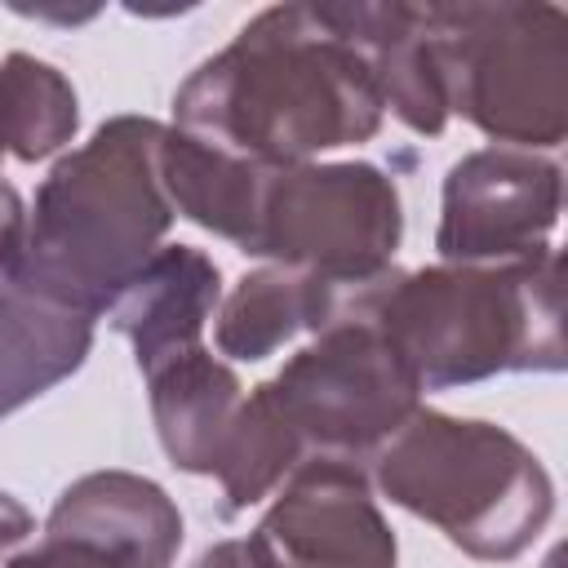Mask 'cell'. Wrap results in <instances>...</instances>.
<instances>
[{"instance_id": "2e32d148", "label": "cell", "mask_w": 568, "mask_h": 568, "mask_svg": "<svg viewBox=\"0 0 568 568\" xmlns=\"http://www.w3.org/2000/svg\"><path fill=\"white\" fill-rule=\"evenodd\" d=\"M200 568H262V564L253 559V550H248V546H222V550L204 555V559H200Z\"/></svg>"}, {"instance_id": "ba28073f", "label": "cell", "mask_w": 568, "mask_h": 568, "mask_svg": "<svg viewBox=\"0 0 568 568\" xmlns=\"http://www.w3.org/2000/svg\"><path fill=\"white\" fill-rule=\"evenodd\" d=\"M182 524L155 484L93 475L75 484L49 524V541L13 568H164Z\"/></svg>"}, {"instance_id": "7a4b0ae2", "label": "cell", "mask_w": 568, "mask_h": 568, "mask_svg": "<svg viewBox=\"0 0 568 568\" xmlns=\"http://www.w3.org/2000/svg\"><path fill=\"white\" fill-rule=\"evenodd\" d=\"M160 146L155 124L115 120L71 155L40 191L22 284L84 315L124 288L169 222L151 178Z\"/></svg>"}, {"instance_id": "9a60e30c", "label": "cell", "mask_w": 568, "mask_h": 568, "mask_svg": "<svg viewBox=\"0 0 568 568\" xmlns=\"http://www.w3.org/2000/svg\"><path fill=\"white\" fill-rule=\"evenodd\" d=\"M13 240H18V195L0 186V257L13 253Z\"/></svg>"}, {"instance_id": "52a82bcc", "label": "cell", "mask_w": 568, "mask_h": 568, "mask_svg": "<svg viewBox=\"0 0 568 568\" xmlns=\"http://www.w3.org/2000/svg\"><path fill=\"white\" fill-rule=\"evenodd\" d=\"M395 191L373 169L288 173L280 186H266L248 253H288L328 271L364 275L395 244Z\"/></svg>"}, {"instance_id": "6da1fadb", "label": "cell", "mask_w": 568, "mask_h": 568, "mask_svg": "<svg viewBox=\"0 0 568 568\" xmlns=\"http://www.w3.org/2000/svg\"><path fill=\"white\" fill-rule=\"evenodd\" d=\"M382 93L364 58L333 31L320 4H280L240 31L178 93L195 142L240 146L253 160H288L315 146L368 138Z\"/></svg>"}, {"instance_id": "9c48e42d", "label": "cell", "mask_w": 568, "mask_h": 568, "mask_svg": "<svg viewBox=\"0 0 568 568\" xmlns=\"http://www.w3.org/2000/svg\"><path fill=\"white\" fill-rule=\"evenodd\" d=\"M262 568H390L395 546L364 497L359 475L315 462L266 515L248 546Z\"/></svg>"}, {"instance_id": "277c9868", "label": "cell", "mask_w": 568, "mask_h": 568, "mask_svg": "<svg viewBox=\"0 0 568 568\" xmlns=\"http://www.w3.org/2000/svg\"><path fill=\"white\" fill-rule=\"evenodd\" d=\"M444 98L488 133L555 142L564 115V13L555 4H426Z\"/></svg>"}, {"instance_id": "7c38bea8", "label": "cell", "mask_w": 568, "mask_h": 568, "mask_svg": "<svg viewBox=\"0 0 568 568\" xmlns=\"http://www.w3.org/2000/svg\"><path fill=\"white\" fill-rule=\"evenodd\" d=\"M213 297H217V271L191 248H169L124 284L115 324L133 333L138 364L155 373L164 359L195 351L191 342Z\"/></svg>"}, {"instance_id": "5bb4252c", "label": "cell", "mask_w": 568, "mask_h": 568, "mask_svg": "<svg viewBox=\"0 0 568 568\" xmlns=\"http://www.w3.org/2000/svg\"><path fill=\"white\" fill-rule=\"evenodd\" d=\"M302 315H315L311 284L284 280V275H253V280H244L240 297L226 311L222 346L235 351L240 359H257L280 337H288Z\"/></svg>"}, {"instance_id": "5b68a950", "label": "cell", "mask_w": 568, "mask_h": 568, "mask_svg": "<svg viewBox=\"0 0 568 568\" xmlns=\"http://www.w3.org/2000/svg\"><path fill=\"white\" fill-rule=\"evenodd\" d=\"M532 266L515 275H422L395 293H386V328L382 337L408 364L417 382L444 386L466 382L493 368H506V355L519 359V342L510 337L532 311Z\"/></svg>"}, {"instance_id": "8fae6325", "label": "cell", "mask_w": 568, "mask_h": 568, "mask_svg": "<svg viewBox=\"0 0 568 568\" xmlns=\"http://www.w3.org/2000/svg\"><path fill=\"white\" fill-rule=\"evenodd\" d=\"M89 346V315L31 284L0 288V417L71 373Z\"/></svg>"}, {"instance_id": "e0dca14e", "label": "cell", "mask_w": 568, "mask_h": 568, "mask_svg": "<svg viewBox=\"0 0 568 568\" xmlns=\"http://www.w3.org/2000/svg\"><path fill=\"white\" fill-rule=\"evenodd\" d=\"M22 532H27V510L13 506V501L0 493V550H4L9 541H18Z\"/></svg>"}, {"instance_id": "30bf717a", "label": "cell", "mask_w": 568, "mask_h": 568, "mask_svg": "<svg viewBox=\"0 0 568 568\" xmlns=\"http://www.w3.org/2000/svg\"><path fill=\"white\" fill-rule=\"evenodd\" d=\"M555 169L519 155H470L448 178V217L439 231L444 253H510L515 240L550 226Z\"/></svg>"}, {"instance_id": "8992f818", "label": "cell", "mask_w": 568, "mask_h": 568, "mask_svg": "<svg viewBox=\"0 0 568 568\" xmlns=\"http://www.w3.org/2000/svg\"><path fill=\"white\" fill-rule=\"evenodd\" d=\"M417 377L395 346L368 328H337L324 346L306 351L275 386H262L288 430H311L324 444H364L395 430L408 413Z\"/></svg>"}, {"instance_id": "4fadbf2b", "label": "cell", "mask_w": 568, "mask_h": 568, "mask_svg": "<svg viewBox=\"0 0 568 568\" xmlns=\"http://www.w3.org/2000/svg\"><path fill=\"white\" fill-rule=\"evenodd\" d=\"M0 129L22 160H40L75 129V93L53 67L13 53L0 71Z\"/></svg>"}, {"instance_id": "3957f363", "label": "cell", "mask_w": 568, "mask_h": 568, "mask_svg": "<svg viewBox=\"0 0 568 568\" xmlns=\"http://www.w3.org/2000/svg\"><path fill=\"white\" fill-rule=\"evenodd\" d=\"M382 484L475 555H515L550 510L541 466L510 435L435 413L382 453Z\"/></svg>"}]
</instances>
